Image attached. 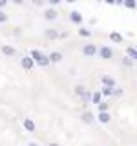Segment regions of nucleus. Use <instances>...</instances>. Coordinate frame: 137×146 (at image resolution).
Masks as SVG:
<instances>
[{"label":"nucleus","mask_w":137,"mask_h":146,"mask_svg":"<svg viewBox=\"0 0 137 146\" xmlns=\"http://www.w3.org/2000/svg\"><path fill=\"white\" fill-rule=\"evenodd\" d=\"M110 38H112L113 42H122V36L119 33H110Z\"/></svg>","instance_id":"obj_16"},{"label":"nucleus","mask_w":137,"mask_h":146,"mask_svg":"<svg viewBox=\"0 0 137 146\" xmlns=\"http://www.w3.org/2000/svg\"><path fill=\"white\" fill-rule=\"evenodd\" d=\"M97 106H99V111H108V104L106 102H100Z\"/></svg>","instance_id":"obj_20"},{"label":"nucleus","mask_w":137,"mask_h":146,"mask_svg":"<svg viewBox=\"0 0 137 146\" xmlns=\"http://www.w3.org/2000/svg\"><path fill=\"white\" fill-rule=\"evenodd\" d=\"M27 146H39V144H37V143H29V144H27Z\"/></svg>","instance_id":"obj_29"},{"label":"nucleus","mask_w":137,"mask_h":146,"mask_svg":"<svg viewBox=\"0 0 137 146\" xmlns=\"http://www.w3.org/2000/svg\"><path fill=\"white\" fill-rule=\"evenodd\" d=\"M113 97H121V95H122V90H115V88H113Z\"/></svg>","instance_id":"obj_22"},{"label":"nucleus","mask_w":137,"mask_h":146,"mask_svg":"<svg viewBox=\"0 0 137 146\" xmlns=\"http://www.w3.org/2000/svg\"><path fill=\"white\" fill-rule=\"evenodd\" d=\"M79 35H80V36H90V35H91V31H90V29H86V27H80V29H79Z\"/></svg>","instance_id":"obj_18"},{"label":"nucleus","mask_w":137,"mask_h":146,"mask_svg":"<svg viewBox=\"0 0 137 146\" xmlns=\"http://www.w3.org/2000/svg\"><path fill=\"white\" fill-rule=\"evenodd\" d=\"M126 53H128V57H130L132 60H137V48H128Z\"/></svg>","instance_id":"obj_13"},{"label":"nucleus","mask_w":137,"mask_h":146,"mask_svg":"<svg viewBox=\"0 0 137 146\" xmlns=\"http://www.w3.org/2000/svg\"><path fill=\"white\" fill-rule=\"evenodd\" d=\"M122 4H124V6H126L128 9H135V6H137V2H135V0H124Z\"/></svg>","instance_id":"obj_15"},{"label":"nucleus","mask_w":137,"mask_h":146,"mask_svg":"<svg viewBox=\"0 0 137 146\" xmlns=\"http://www.w3.org/2000/svg\"><path fill=\"white\" fill-rule=\"evenodd\" d=\"M102 86H108V88H115V80L112 79L110 75H102Z\"/></svg>","instance_id":"obj_7"},{"label":"nucleus","mask_w":137,"mask_h":146,"mask_svg":"<svg viewBox=\"0 0 137 146\" xmlns=\"http://www.w3.org/2000/svg\"><path fill=\"white\" fill-rule=\"evenodd\" d=\"M70 20L73 22V24H80V22H82V15L79 11H71L70 13Z\"/></svg>","instance_id":"obj_8"},{"label":"nucleus","mask_w":137,"mask_h":146,"mask_svg":"<svg viewBox=\"0 0 137 146\" xmlns=\"http://www.w3.org/2000/svg\"><path fill=\"white\" fill-rule=\"evenodd\" d=\"M31 58H33L35 62H39V66H44V68L48 66V64H51V62H49V58L46 57L44 53H40L39 49H33V51H31Z\"/></svg>","instance_id":"obj_1"},{"label":"nucleus","mask_w":137,"mask_h":146,"mask_svg":"<svg viewBox=\"0 0 137 146\" xmlns=\"http://www.w3.org/2000/svg\"><path fill=\"white\" fill-rule=\"evenodd\" d=\"M2 53L6 55V57H13V55H15V48H11V46H4Z\"/></svg>","instance_id":"obj_10"},{"label":"nucleus","mask_w":137,"mask_h":146,"mask_svg":"<svg viewBox=\"0 0 137 146\" xmlns=\"http://www.w3.org/2000/svg\"><path fill=\"white\" fill-rule=\"evenodd\" d=\"M48 58H49V62H53V64H55V62H61V60H62V53H59V51H53V53L49 55Z\"/></svg>","instance_id":"obj_9"},{"label":"nucleus","mask_w":137,"mask_h":146,"mask_svg":"<svg viewBox=\"0 0 137 146\" xmlns=\"http://www.w3.org/2000/svg\"><path fill=\"white\" fill-rule=\"evenodd\" d=\"M106 4H115V0H104Z\"/></svg>","instance_id":"obj_27"},{"label":"nucleus","mask_w":137,"mask_h":146,"mask_svg":"<svg viewBox=\"0 0 137 146\" xmlns=\"http://www.w3.org/2000/svg\"><path fill=\"white\" fill-rule=\"evenodd\" d=\"M132 62H134V60H132L130 57H128V58H124V60H122V64H124V66H132Z\"/></svg>","instance_id":"obj_23"},{"label":"nucleus","mask_w":137,"mask_h":146,"mask_svg":"<svg viewBox=\"0 0 137 146\" xmlns=\"http://www.w3.org/2000/svg\"><path fill=\"white\" fill-rule=\"evenodd\" d=\"M13 2H15V4H22V2H24V0H13Z\"/></svg>","instance_id":"obj_28"},{"label":"nucleus","mask_w":137,"mask_h":146,"mask_svg":"<svg viewBox=\"0 0 137 146\" xmlns=\"http://www.w3.org/2000/svg\"><path fill=\"white\" fill-rule=\"evenodd\" d=\"M24 128L27 131H35V122L31 121V119H26V121H24Z\"/></svg>","instance_id":"obj_11"},{"label":"nucleus","mask_w":137,"mask_h":146,"mask_svg":"<svg viewBox=\"0 0 137 146\" xmlns=\"http://www.w3.org/2000/svg\"><path fill=\"white\" fill-rule=\"evenodd\" d=\"M82 53H84L86 57H93V55L97 53V48H95L93 44H86L84 48H82Z\"/></svg>","instance_id":"obj_3"},{"label":"nucleus","mask_w":137,"mask_h":146,"mask_svg":"<svg viewBox=\"0 0 137 146\" xmlns=\"http://www.w3.org/2000/svg\"><path fill=\"white\" fill-rule=\"evenodd\" d=\"M33 64H35V60L31 58V55L29 57H22V68H24L26 71H29L31 68H33Z\"/></svg>","instance_id":"obj_4"},{"label":"nucleus","mask_w":137,"mask_h":146,"mask_svg":"<svg viewBox=\"0 0 137 146\" xmlns=\"http://www.w3.org/2000/svg\"><path fill=\"white\" fill-rule=\"evenodd\" d=\"M33 4H35V6H42L44 0H33Z\"/></svg>","instance_id":"obj_25"},{"label":"nucleus","mask_w":137,"mask_h":146,"mask_svg":"<svg viewBox=\"0 0 137 146\" xmlns=\"http://www.w3.org/2000/svg\"><path fill=\"white\" fill-rule=\"evenodd\" d=\"M6 4H7V0H0V9H2L4 6H6Z\"/></svg>","instance_id":"obj_26"},{"label":"nucleus","mask_w":137,"mask_h":146,"mask_svg":"<svg viewBox=\"0 0 137 146\" xmlns=\"http://www.w3.org/2000/svg\"><path fill=\"white\" fill-rule=\"evenodd\" d=\"M66 2H71V4H73V2H75V0H66Z\"/></svg>","instance_id":"obj_31"},{"label":"nucleus","mask_w":137,"mask_h":146,"mask_svg":"<svg viewBox=\"0 0 137 146\" xmlns=\"http://www.w3.org/2000/svg\"><path fill=\"white\" fill-rule=\"evenodd\" d=\"M99 55H100V58L108 60V58L113 57V51H112V48H108V46H102V48L99 49Z\"/></svg>","instance_id":"obj_2"},{"label":"nucleus","mask_w":137,"mask_h":146,"mask_svg":"<svg viewBox=\"0 0 137 146\" xmlns=\"http://www.w3.org/2000/svg\"><path fill=\"white\" fill-rule=\"evenodd\" d=\"M6 20H7V15H6V13L2 11V9H0V24H4Z\"/></svg>","instance_id":"obj_21"},{"label":"nucleus","mask_w":137,"mask_h":146,"mask_svg":"<svg viewBox=\"0 0 137 146\" xmlns=\"http://www.w3.org/2000/svg\"><path fill=\"white\" fill-rule=\"evenodd\" d=\"M48 146H59V144L57 143H51V144H48Z\"/></svg>","instance_id":"obj_30"},{"label":"nucleus","mask_w":137,"mask_h":146,"mask_svg":"<svg viewBox=\"0 0 137 146\" xmlns=\"http://www.w3.org/2000/svg\"><path fill=\"white\" fill-rule=\"evenodd\" d=\"M100 99H102L100 91H95V93H91V102H93V104H100Z\"/></svg>","instance_id":"obj_12"},{"label":"nucleus","mask_w":137,"mask_h":146,"mask_svg":"<svg viewBox=\"0 0 137 146\" xmlns=\"http://www.w3.org/2000/svg\"><path fill=\"white\" fill-rule=\"evenodd\" d=\"M59 29H55V27H48V29H46V36H48L49 40H57L59 38Z\"/></svg>","instance_id":"obj_5"},{"label":"nucleus","mask_w":137,"mask_h":146,"mask_svg":"<svg viewBox=\"0 0 137 146\" xmlns=\"http://www.w3.org/2000/svg\"><path fill=\"white\" fill-rule=\"evenodd\" d=\"M48 2H49V4H51V6H59V4H61V2H62V0H48Z\"/></svg>","instance_id":"obj_24"},{"label":"nucleus","mask_w":137,"mask_h":146,"mask_svg":"<svg viewBox=\"0 0 137 146\" xmlns=\"http://www.w3.org/2000/svg\"><path fill=\"white\" fill-rule=\"evenodd\" d=\"M82 121H84V122H91V121H93V115H91L90 111L88 113H82Z\"/></svg>","instance_id":"obj_17"},{"label":"nucleus","mask_w":137,"mask_h":146,"mask_svg":"<svg viewBox=\"0 0 137 146\" xmlns=\"http://www.w3.org/2000/svg\"><path fill=\"white\" fill-rule=\"evenodd\" d=\"M99 121L100 122H108L110 121V113L108 111H99Z\"/></svg>","instance_id":"obj_14"},{"label":"nucleus","mask_w":137,"mask_h":146,"mask_svg":"<svg viewBox=\"0 0 137 146\" xmlns=\"http://www.w3.org/2000/svg\"><path fill=\"white\" fill-rule=\"evenodd\" d=\"M102 93H104V95H112V93H113V88H108V86H102Z\"/></svg>","instance_id":"obj_19"},{"label":"nucleus","mask_w":137,"mask_h":146,"mask_svg":"<svg viewBox=\"0 0 137 146\" xmlns=\"http://www.w3.org/2000/svg\"><path fill=\"white\" fill-rule=\"evenodd\" d=\"M57 17H59V13L55 11L53 7H49V9H46V11H44V18H46V20H55Z\"/></svg>","instance_id":"obj_6"}]
</instances>
